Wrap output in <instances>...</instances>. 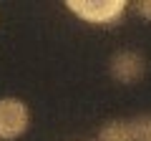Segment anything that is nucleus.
Instances as JSON below:
<instances>
[{"mask_svg":"<svg viewBox=\"0 0 151 141\" xmlns=\"http://www.w3.org/2000/svg\"><path fill=\"white\" fill-rule=\"evenodd\" d=\"M65 8L81 20L96 23V25L116 23L126 13L124 0H65Z\"/></svg>","mask_w":151,"mask_h":141,"instance_id":"1","label":"nucleus"},{"mask_svg":"<svg viewBox=\"0 0 151 141\" xmlns=\"http://www.w3.org/2000/svg\"><path fill=\"white\" fill-rule=\"evenodd\" d=\"M30 126V111L25 101L15 96L0 98V141H15Z\"/></svg>","mask_w":151,"mask_h":141,"instance_id":"2","label":"nucleus"},{"mask_svg":"<svg viewBox=\"0 0 151 141\" xmlns=\"http://www.w3.org/2000/svg\"><path fill=\"white\" fill-rule=\"evenodd\" d=\"M108 70H111L113 81L124 83V86H131L136 83L146 70V60L139 50H116L111 55V63H108Z\"/></svg>","mask_w":151,"mask_h":141,"instance_id":"3","label":"nucleus"},{"mask_svg":"<svg viewBox=\"0 0 151 141\" xmlns=\"http://www.w3.org/2000/svg\"><path fill=\"white\" fill-rule=\"evenodd\" d=\"M98 141H136L131 119H111L101 126Z\"/></svg>","mask_w":151,"mask_h":141,"instance_id":"4","label":"nucleus"},{"mask_svg":"<svg viewBox=\"0 0 151 141\" xmlns=\"http://www.w3.org/2000/svg\"><path fill=\"white\" fill-rule=\"evenodd\" d=\"M136 141H151V114H141L131 119Z\"/></svg>","mask_w":151,"mask_h":141,"instance_id":"5","label":"nucleus"},{"mask_svg":"<svg viewBox=\"0 0 151 141\" xmlns=\"http://www.w3.org/2000/svg\"><path fill=\"white\" fill-rule=\"evenodd\" d=\"M136 13L141 18H146V20H151V0H141L139 5H136Z\"/></svg>","mask_w":151,"mask_h":141,"instance_id":"6","label":"nucleus"}]
</instances>
